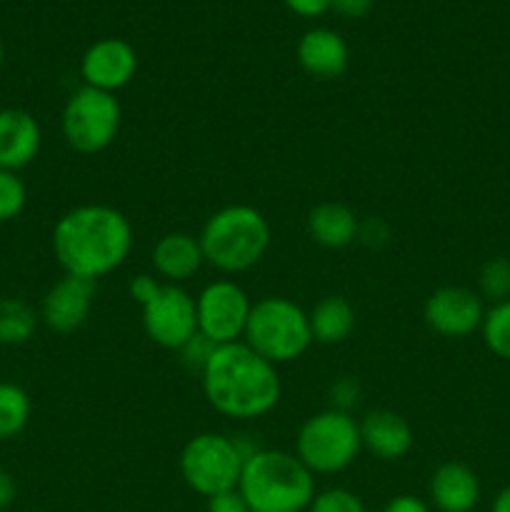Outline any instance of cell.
Returning <instances> with one entry per match:
<instances>
[{
	"mask_svg": "<svg viewBox=\"0 0 510 512\" xmlns=\"http://www.w3.org/2000/svg\"><path fill=\"white\" fill-rule=\"evenodd\" d=\"M133 243L128 215L113 205H78L53 228V253L65 275L93 283L115 273L130 258Z\"/></svg>",
	"mask_w": 510,
	"mask_h": 512,
	"instance_id": "cell-1",
	"label": "cell"
},
{
	"mask_svg": "<svg viewBox=\"0 0 510 512\" xmlns=\"http://www.w3.org/2000/svg\"><path fill=\"white\" fill-rule=\"evenodd\" d=\"M238 493L250 512H305L318 490L298 455L258 448L245 458Z\"/></svg>",
	"mask_w": 510,
	"mask_h": 512,
	"instance_id": "cell-3",
	"label": "cell"
},
{
	"mask_svg": "<svg viewBox=\"0 0 510 512\" xmlns=\"http://www.w3.org/2000/svg\"><path fill=\"white\" fill-rule=\"evenodd\" d=\"M143 330L155 345L180 353L198 335L195 298L183 285L163 283L158 295L143 305Z\"/></svg>",
	"mask_w": 510,
	"mask_h": 512,
	"instance_id": "cell-10",
	"label": "cell"
},
{
	"mask_svg": "<svg viewBox=\"0 0 510 512\" xmlns=\"http://www.w3.org/2000/svg\"><path fill=\"white\" fill-rule=\"evenodd\" d=\"M360 440H363V448L370 455L385 460V463H395V460H403L413 450L415 435L403 415H398L395 410L380 408L370 410L360 420Z\"/></svg>",
	"mask_w": 510,
	"mask_h": 512,
	"instance_id": "cell-15",
	"label": "cell"
},
{
	"mask_svg": "<svg viewBox=\"0 0 510 512\" xmlns=\"http://www.w3.org/2000/svg\"><path fill=\"white\" fill-rule=\"evenodd\" d=\"M358 240L360 243L370 245V248H378V245H383L385 240H388V228H385L383 220H378V218L365 220V223H360Z\"/></svg>",
	"mask_w": 510,
	"mask_h": 512,
	"instance_id": "cell-32",
	"label": "cell"
},
{
	"mask_svg": "<svg viewBox=\"0 0 510 512\" xmlns=\"http://www.w3.org/2000/svg\"><path fill=\"white\" fill-rule=\"evenodd\" d=\"M205 265L203 248L195 235L175 230L165 233L158 243L153 245V268L160 280L168 285H183L198 275Z\"/></svg>",
	"mask_w": 510,
	"mask_h": 512,
	"instance_id": "cell-18",
	"label": "cell"
},
{
	"mask_svg": "<svg viewBox=\"0 0 510 512\" xmlns=\"http://www.w3.org/2000/svg\"><path fill=\"white\" fill-rule=\"evenodd\" d=\"M375 0H333V8L338 15H343V18H350V20H358V18H365V15L373 10Z\"/></svg>",
	"mask_w": 510,
	"mask_h": 512,
	"instance_id": "cell-33",
	"label": "cell"
},
{
	"mask_svg": "<svg viewBox=\"0 0 510 512\" xmlns=\"http://www.w3.org/2000/svg\"><path fill=\"white\" fill-rule=\"evenodd\" d=\"M213 350L215 345L198 333L183 350H180V355H183V363L188 365L190 370H198L200 373V370L205 368V363H208L210 355H213Z\"/></svg>",
	"mask_w": 510,
	"mask_h": 512,
	"instance_id": "cell-28",
	"label": "cell"
},
{
	"mask_svg": "<svg viewBox=\"0 0 510 512\" xmlns=\"http://www.w3.org/2000/svg\"><path fill=\"white\" fill-rule=\"evenodd\" d=\"M360 450V423L333 408L305 420L295 438V455L313 475L343 473L358 460Z\"/></svg>",
	"mask_w": 510,
	"mask_h": 512,
	"instance_id": "cell-7",
	"label": "cell"
},
{
	"mask_svg": "<svg viewBox=\"0 0 510 512\" xmlns=\"http://www.w3.org/2000/svg\"><path fill=\"white\" fill-rule=\"evenodd\" d=\"M310 335L313 343L338 345L353 335L355 330V308L343 295H325L308 313Z\"/></svg>",
	"mask_w": 510,
	"mask_h": 512,
	"instance_id": "cell-20",
	"label": "cell"
},
{
	"mask_svg": "<svg viewBox=\"0 0 510 512\" xmlns=\"http://www.w3.org/2000/svg\"><path fill=\"white\" fill-rule=\"evenodd\" d=\"M358 400H360V383L355 378H340L338 383L330 388V403H333V410L350 413V410L358 405Z\"/></svg>",
	"mask_w": 510,
	"mask_h": 512,
	"instance_id": "cell-27",
	"label": "cell"
},
{
	"mask_svg": "<svg viewBox=\"0 0 510 512\" xmlns=\"http://www.w3.org/2000/svg\"><path fill=\"white\" fill-rule=\"evenodd\" d=\"M255 450L245 448L238 438L223 433H200L185 443L180 453V475L193 493L205 500L220 493L238 490L240 475L248 455Z\"/></svg>",
	"mask_w": 510,
	"mask_h": 512,
	"instance_id": "cell-6",
	"label": "cell"
},
{
	"mask_svg": "<svg viewBox=\"0 0 510 512\" xmlns=\"http://www.w3.org/2000/svg\"><path fill=\"white\" fill-rule=\"evenodd\" d=\"M160 288H163V283H160L158 278H153V275H138V278L130 280L128 293H130V298H133L135 303L143 308L145 303H150V300L158 295Z\"/></svg>",
	"mask_w": 510,
	"mask_h": 512,
	"instance_id": "cell-29",
	"label": "cell"
},
{
	"mask_svg": "<svg viewBox=\"0 0 510 512\" xmlns=\"http://www.w3.org/2000/svg\"><path fill=\"white\" fill-rule=\"evenodd\" d=\"M298 65L315 80H335L348 70L350 48L340 33L330 28H313L303 33L295 48Z\"/></svg>",
	"mask_w": 510,
	"mask_h": 512,
	"instance_id": "cell-16",
	"label": "cell"
},
{
	"mask_svg": "<svg viewBox=\"0 0 510 512\" xmlns=\"http://www.w3.org/2000/svg\"><path fill=\"white\" fill-rule=\"evenodd\" d=\"M123 123L118 98L105 90L80 85L68 98L60 118L63 138L75 153L98 155L115 143Z\"/></svg>",
	"mask_w": 510,
	"mask_h": 512,
	"instance_id": "cell-8",
	"label": "cell"
},
{
	"mask_svg": "<svg viewBox=\"0 0 510 512\" xmlns=\"http://www.w3.org/2000/svg\"><path fill=\"white\" fill-rule=\"evenodd\" d=\"M40 313L20 298H0V345H23L38 330Z\"/></svg>",
	"mask_w": 510,
	"mask_h": 512,
	"instance_id": "cell-21",
	"label": "cell"
},
{
	"mask_svg": "<svg viewBox=\"0 0 510 512\" xmlns=\"http://www.w3.org/2000/svg\"><path fill=\"white\" fill-rule=\"evenodd\" d=\"M203 395L215 413L233 420L268 415L283 395L278 365L268 363L250 345H220L200 370Z\"/></svg>",
	"mask_w": 510,
	"mask_h": 512,
	"instance_id": "cell-2",
	"label": "cell"
},
{
	"mask_svg": "<svg viewBox=\"0 0 510 512\" xmlns=\"http://www.w3.org/2000/svg\"><path fill=\"white\" fill-rule=\"evenodd\" d=\"M383 512H433V510H430V505L425 503V500L415 498V495H398V498H393L388 505H385Z\"/></svg>",
	"mask_w": 510,
	"mask_h": 512,
	"instance_id": "cell-34",
	"label": "cell"
},
{
	"mask_svg": "<svg viewBox=\"0 0 510 512\" xmlns=\"http://www.w3.org/2000/svg\"><path fill=\"white\" fill-rule=\"evenodd\" d=\"M195 310H198V333L220 348L243 340L253 300L235 280L223 278L200 290L195 298Z\"/></svg>",
	"mask_w": 510,
	"mask_h": 512,
	"instance_id": "cell-9",
	"label": "cell"
},
{
	"mask_svg": "<svg viewBox=\"0 0 510 512\" xmlns=\"http://www.w3.org/2000/svg\"><path fill=\"white\" fill-rule=\"evenodd\" d=\"M288 5L290 13L300 15V18H320L333 8V0H283Z\"/></svg>",
	"mask_w": 510,
	"mask_h": 512,
	"instance_id": "cell-31",
	"label": "cell"
},
{
	"mask_svg": "<svg viewBox=\"0 0 510 512\" xmlns=\"http://www.w3.org/2000/svg\"><path fill=\"white\" fill-rule=\"evenodd\" d=\"M243 343L263 355L268 363H293L313 345L308 313L283 295L260 298L250 310Z\"/></svg>",
	"mask_w": 510,
	"mask_h": 512,
	"instance_id": "cell-5",
	"label": "cell"
},
{
	"mask_svg": "<svg viewBox=\"0 0 510 512\" xmlns=\"http://www.w3.org/2000/svg\"><path fill=\"white\" fill-rule=\"evenodd\" d=\"M95 283L93 280L63 275L58 283L50 285L40 303V320L48 325L53 333L70 335L88 323V315L93 310Z\"/></svg>",
	"mask_w": 510,
	"mask_h": 512,
	"instance_id": "cell-13",
	"label": "cell"
},
{
	"mask_svg": "<svg viewBox=\"0 0 510 512\" xmlns=\"http://www.w3.org/2000/svg\"><path fill=\"white\" fill-rule=\"evenodd\" d=\"M480 298L505 303L510 300V260L508 258H490L480 265L478 273Z\"/></svg>",
	"mask_w": 510,
	"mask_h": 512,
	"instance_id": "cell-24",
	"label": "cell"
},
{
	"mask_svg": "<svg viewBox=\"0 0 510 512\" xmlns=\"http://www.w3.org/2000/svg\"><path fill=\"white\" fill-rule=\"evenodd\" d=\"M480 333H483V340L490 353L510 363V300L495 303L493 308L485 310Z\"/></svg>",
	"mask_w": 510,
	"mask_h": 512,
	"instance_id": "cell-23",
	"label": "cell"
},
{
	"mask_svg": "<svg viewBox=\"0 0 510 512\" xmlns=\"http://www.w3.org/2000/svg\"><path fill=\"white\" fill-rule=\"evenodd\" d=\"M423 318L428 328L443 338H468L483 325L485 305L475 290L445 285L425 300Z\"/></svg>",
	"mask_w": 510,
	"mask_h": 512,
	"instance_id": "cell-11",
	"label": "cell"
},
{
	"mask_svg": "<svg viewBox=\"0 0 510 512\" xmlns=\"http://www.w3.org/2000/svg\"><path fill=\"white\" fill-rule=\"evenodd\" d=\"M308 512H368V508L353 490L328 488L315 495Z\"/></svg>",
	"mask_w": 510,
	"mask_h": 512,
	"instance_id": "cell-26",
	"label": "cell"
},
{
	"mask_svg": "<svg viewBox=\"0 0 510 512\" xmlns=\"http://www.w3.org/2000/svg\"><path fill=\"white\" fill-rule=\"evenodd\" d=\"M28 203V188L13 170L0 168V225L18 218Z\"/></svg>",
	"mask_w": 510,
	"mask_h": 512,
	"instance_id": "cell-25",
	"label": "cell"
},
{
	"mask_svg": "<svg viewBox=\"0 0 510 512\" xmlns=\"http://www.w3.org/2000/svg\"><path fill=\"white\" fill-rule=\"evenodd\" d=\"M305 225H308V235L313 238V243L328 250L350 248L360 233L358 215L348 205L335 203V200L315 205L308 213Z\"/></svg>",
	"mask_w": 510,
	"mask_h": 512,
	"instance_id": "cell-19",
	"label": "cell"
},
{
	"mask_svg": "<svg viewBox=\"0 0 510 512\" xmlns=\"http://www.w3.org/2000/svg\"><path fill=\"white\" fill-rule=\"evenodd\" d=\"M33 403L25 388L15 383H0V443L15 440L30 423Z\"/></svg>",
	"mask_w": 510,
	"mask_h": 512,
	"instance_id": "cell-22",
	"label": "cell"
},
{
	"mask_svg": "<svg viewBox=\"0 0 510 512\" xmlns=\"http://www.w3.org/2000/svg\"><path fill=\"white\" fill-rule=\"evenodd\" d=\"M5 63V48H3V40H0V68H3Z\"/></svg>",
	"mask_w": 510,
	"mask_h": 512,
	"instance_id": "cell-37",
	"label": "cell"
},
{
	"mask_svg": "<svg viewBox=\"0 0 510 512\" xmlns=\"http://www.w3.org/2000/svg\"><path fill=\"white\" fill-rule=\"evenodd\" d=\"M138 50L123 38H100L80 58L83 85L105 93H118L138 75Z\"/></svg>",
	"mask_w": 510,
	"mask_h": 512,
	"instance_id": "cell-12",
	"label": "cell"
},
{
	"mask_svg": "<svg viewBox=\"0 0 510 512\" xmlns=\"http://www.w3.org/2000/svg\"><path fill=\"white\" fill-rule=\"evenodd\" d=\"M428 493L438 512H473L480 503V478L470 465L450 460L430 475Z\"/></svg>",
	"mask_w": 510,
	"mask_h": 512,
	"instance_id": "cell-17",
	"label": "cell"
},
{
	"mask_svg": "<svg viewBox=\"0 0 510 512\" xmlns=\"http://www.w3.org/2000/svg\"><path fill=\"white\" fill-rule=\"evenodd\" d=\"M205 512H250V508L238 490H230V493H220L215 498H208Z\"/></svg>",
	"mask_w": 510,
	"mask_h": 512,
	"instance_id": "cell-30",
	"label": "cell"
},
{
	"mask_svg": "<svg viewBox=\"0 0 510 512\" xmlns=\"http://www.w3.org/2000/svg\"><path fill=\"white\" fill-rule=\"evenodd\" d=\"M490 512H510V485H505V488L495 495Z\"/></svg>",
	"mask_w": 510,
	"mask_h": 512,
	"instance_id": "cell-36",
	"label": "cell"
},
{
	"mask_svg": "<svg viewBox=\"0 0 510 512\" xmlns=\"http://www.w3.org/2000/svg\"><path fill=\"white\" fill-rule=\"evenodd\" d=\"M198 240L210 268L225 275L248 273L268 253L270 225L253 205H228L205 220Z\"/></svg>",
	"mask_w": 510,
	"mask_h": 512,
	"instance_id": "cell-4",
	"label": "cell"
},
{
	"mask_svg": "<svg viewBox=\"0 0 510 512\" xmlns=\"http://www.w3.org/2000/svg\"><path fill=\"white\" fill-rule=\"evenodd\" d=\"M15 498H18V483L8 470L0 468V512L8 510L15 503Z\"/></svg>",
	"mask_w": 510,
	"mask_h": 512,
	"instance_id": "cell-35",
	"label": "cell"
},
{
	"mask_svg": "<svg viewBox=\"0 0 510 512\" xmlns=\"http://www.w3.org/2000/svg\"><path fill=\"white\" fill-rule=\"evenodd\" d=\"M43 130L40 123L23 108H0V168H28L40 153Z\"/></svg>",
	"mask_w": 510,
	"mask_h": 512,
	"instance_id": "cell-14",
	"label": "cell"
}]
</instances>
